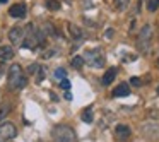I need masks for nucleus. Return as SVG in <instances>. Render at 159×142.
Wrapping results in <instances>:
<instances>
[{"instance_id":"19","label":"nucleus","mask_w":159,"mask_h":142,"mask_svg":"<svg viewBox=\"0 0 159 142\" xmlns=\"http://www.w3.org/2000/svg\"><path fill=\"white\" fill-rule=\"evenodd\" d=\"M43 79H45V70H43V67H39V70L36 72V80H38V82H41Z\"/></svg>"},{"instance_id":"5","label":"nucleus","mask_w":159,"mask_h":142,"mask_svg":"<svg viewBox=\"0 0 159 142\" xmlns=\"http://www.w3.org/2000/svg\"><path fill=\"white\" fill-rule=\"evenodd\" d=\"M151 36H152V28L149 24H145L140 29V34H139V48L142 52H147L149 45H151Z\"/></svg>"},{"instance_id":"18","label":"nucleus","mask_w":159,"mask_h":142,"mask_svg":"<svg viewBox=\"0 0 159 142\" xmlns=\"http://www.w3.org/2000/svg\"><path fill=\"white\" fill-rule=\"evenodd\" d=\"M46 7H48L50 11H53V9H55V11H57V9L60 7V4H58V2H57V0H53V2H52V0H48V2H46Z\"/></svg>"},{"instance_id":"22","label":"nucleus","mask_w":159,"mask_h":142,"mask_svg":"<svg viewBox=\"0 0 159 142\" xmlns=\"http://www.w3.org/2000/svg\"><path fill=\"white\" fill-rule=\"evenodd\" d=\"M130 82H132V86H135V87H139V86L142 84L139 77H132V79H130Z\"/></svg>"},{"instance_id":"27","label":"nucleus","mask_w":159,"mask_h":142,"mask_svg":"<svg viewBox=\"0 0 159 142\" xmlns=\"http://www.w3.org/2000/svg\"><path fill=\"white\" fill-rule=\"evenodd\" d=\"M157 63H159V60H157Z\"/></svg>"},{"instance_id":"7","label":"nucleus","mask_w":159,"mask_h":142,"mask_svg":"<svg viewBox=\"0 0 159 142\" xmlns=\"http://www.w3.org/2000/svg\"><path fill=\"white\" fill-rule=\"evenodd\" d=\"M26 12H28V7H26V4H14L11 9H9V16L14 19H21L26 16Z\"/></svg>"},{"instance_id":"26","label":"nucleus","mask_w":159,"mask_h":142,"mask_svg":"<svg viewBox=\"0 0 159 142\" xmlns=\"http://www.w3.org/2000/svg\"><path fill=\"white\" fill-rule=\"evenodd\" d=\"M157 94H159V86H157Z\"/></svg>"},{"instance_id":"8","label":"nucleus","mask_w":159,"mask_h":142,"mask_svg":"<svg viewBox=\"0 0 159 142\" xmlns=\"http://www.w3.org/2000/svg\"><path fill=\"white\" fill-rule=\"evenodd\" d=\"M128 94H130V86H128L127 82H121L113 89L111 96L113 98H125V96H128Z\"/></svg>"},{"instance_id":"10","label":"nucleus","mask_w":159,"mask_h":142,"mask_svg":"<svg viewBox=\"0 0 159 142\" xmlns=\"http://www.w3.org/2000/svg\"><path fill=\"white\" fill-rule=\"evenodd\" d=\"M115 77H116V69H108L106 72H104V76H103V79H101V84L103 86H110L111 82L115 80Z\"/></svg>"},{"instance_id":"1","label":"nucleus","mask_w":159,"mask_h":142,"mask_svg":"<svg viewBox=\"0 0 159 142\" xmlns=\"http://www.w3.org/2000/svg\"><path fill=\"white\" fill-rule=\"evenodd\" d=\"M26 84H28V79H26L21 65L14 63L9 69V86L14 87V89H22V87H26Z\"/></svg>"},{"instance_id":"23","label":"nucleus","mask_w":159,"mask_h":142,"mask_svg":"<svg viewBox=\"0 0 159 142\" xmlns=\"http://www.w3.org/2000/svg\"><path fill=\"white\" fill-rule=\"evenodd\" d=\"M63 98H65L67 101H72V93H70V91H65V96Z\"/></svg>"},{"instance_id":"3","label":"nucleus","mask_w":159,"mask_h":142,"mask_svg":"<svg viewBox=\"0 0 159 142\" xmlns=\"http://www.w3.org/2000/svg\"><path fill=\"white\" fill-rule=\"evenodd\" d=\"M82 58H84V63H87V65L93 67V69H101V67L104 65V55L99 48L87 50Z\"/></svg>"},{"instance_id":"25","label":"nucleus","mask_w":159,"mask_h":142,"mask_svg":"<svg viewBox=\"0 0 159 142\" xmlns=\"http://www.w3.org/2000/svg\"><path fill=\"white\" fill-rule=\"evenodd\" d=\"M5 2H7V0H0V4H5Z\"/></svg>"},{"instance_id":"12","label":"nucleus","mask_w":159,"mask_h":142,"mask_svg":"<svg viewBox=\"0 0 159 142\" xmlns=\"http://www.w3.org/2000/svg\"><path fill=\"white\" fill-rule=\"evenodd\" d=\"M69 33L72 34L74 39H82V36H84L82 29H80L79 26H75V24H69Z\"/></svg>"},{"instance_id":"2","label":"nucleus","mask_w":159,"mask_h":142,"mask_svg":"<svg viewBox=\"0 0 159 142\" xmlns=\"http://www.w3.org/2000/svg\"><path fill=\"white\" fill-rule=\"evenodd\" d=\"M53 137H55L57 142H77V135L74 132V128L62 123L53 128Z\"/></svg>"},{"instance_id":"24","label":"nucleus","mask_w":159,"mask_h":142,"mask_svg":"<svg viewBox=\"0 0 159 142\" xmlns=\"http://www.w3.org/2000/svg\"><path fill=\"white\" fill-rule=\"evenodd\" d=\"M2 74H4V67H0V76H2Z\"/></svg>"},{"instance_id":"17","label":"nucleus","mask_w":159,"mask_h":142,"mask_svg":"<svg viewBox=\"0 0 159 142\" xmlns=\"http://www.w3.org/2000/svg\"><path fill=\"white\" fill-rule=\"evenodd\" d=\"M70 86H72V84H70V80L67 79V77H65V79H62V80H60V87H62V89L69 91V89H70Z\"/></svg>"},{"instance_id":"9","label":"nucleus","mask_w":159,"mask_h":142,"mask_svg":"<svg viewBox=\"0 0 159 142\" xmlns=\"http://www.w3.org/2000/svg\"><path fill=\"white\" fill-rule=\"evenodd\" d=\"M115 134H116L118 139H121V140H127V139L130 137V128H128L127 125L120 123V125H116V128H115Z\"/></svg>"},{"instance_id":"14","label":"nucleus","mask_w":159,"mask_h":142,"mask_svg":"<svg viewBox=\"0 0 159 142\" xmlns=\"http://www.w3.org/2000/svg\"><path fill=\"white\" fill-rule=\"evenodd\" d=\"M82 65H84V58L80 55H77V57H74V58H72V67H74V69H80Z\"/></svg>"},{"instance_id":"20","label":"nucleus","mask_w":159,"mask_h":142,"mask_svg":"<svg viewBox=\"0 0 159 142\" xmlns=\"http://www.w3.org/2000/svg\"><path fill=\"white\" fill-rule=\"evenodd\" d=\"M115 4H116L118 9H125L128 5V0H115Z\"/></svg>"},{"instance_id":"13","label":"nucleus","mask_w":159,"mask_h":142,"mask_svg":"<svg viewBox=\"0 0 159 142\" xmlns=\"http://www.w3.org/2000/svg\"><path fill=\"white\" fill-rule=\"evenodd\" d=\"M80 118H82V121H86V123H93L94 121V115H93V108H86L84 110V113L80 115Z\"/></svg>"},{"instance_id":"4","label":"nucleus","mask_w":159,"mask_h":142,"mask_svg":"<svg viewBox=\"0 0 159 142\" xmlns=\"http://www.w3.org/2000/svg\"><path fill=\"white\" fill-rule=\"evenodd\" d=\"M17 135V128L11 121H4L0 125V142H9Z\"/></svg>"},{"instance_id":"11","label":"nucleus","mask_w":159,"mask_h":142,"mask_svg":"<svg viewBox=\"0 0 159 142\" xmlns=\"http://www.w3.org/2000/svg\"><path fill=\"white\" fill-rule=\"evenodd\" d=\"M14 55L16 53L12 46H0V60H12Z\"/></svg>"},{"instance_id":"15","label":"nucleus","mask_w":159,"mask_h":142,"mask_svg":"<svg viewBox=\"0 0 159 142\" xmlns=\"http://www.w3.org/2000/svg\"><path fill=\"white\" fill-rule=\"evenodd\" d=\"M157 5H159V0H147V9L151 12H154L157 9Z\"/></svg>"},{"instance_id":"21","label":"nucleus","mask_w":159,"mask_h":142,"mask_svg":"<svg viewBox=\"0 0 159 142\" xmlns=\"http://www.w3.org/2000/svg\"><path fill=\"white\" fill-rule=\"evenodd\" d=\"M7 113H9V106L5 104V106H2V108H0V120H2V118H4Z\"/></svg>"},{"instance_id":"16","label":"nucleus","mask_w":159,"mask_h":142,"mask_svg":"<svg viewBox=\"0 0 159 142\" xmlns=\"http://www.w3.org/2000/svg\"><path fill=\"white\" fill-rule=\"evenodd\" d=\"M53 76H55L57 79H60V80H62V79H65V77H67V72H65V69H57Z\"/></svg>"},{"instance_id":"6","label":"nucleus","mask_w":159,"mask_h":142,"mask_svg":"<svg viewBox=\"0 0 159 142\" xmlns=\"http://www.w3.org/2000/svg\"><path fill=\"white\" fill-rule=\"evenodd\" d=\"M9 39L12 41V45H22V41H24V29L21 26H14L9 31Z\"/></svg>"}]
</instances>
